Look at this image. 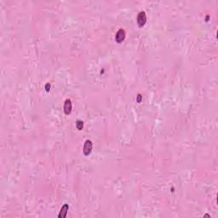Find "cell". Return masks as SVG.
Here are the masks:
<instances>
[{
	"label": "cell",
	"instance_id": "8",
	"mask_svg": "<svg viewBox=\"0 0 218 218\" xmlns=\"http://www.w3.org/2000/svg\"><path fill=\"white\" fill-rule=\"evenodd\" d=\"M136 101H137V102H141V95H138V96H137V99H136Z\"/></svg>",
	"mask_w": 218,
	"mask_h": 218
},
{
	"label": "cell",
	"instance_id": "1",
	"mask_svg": "<svg viewBox=\"0 0 218 218\" xmlns=\"http://www.w3.org/2000/svg\"><path fill=\"white\" fill-rule=\"evenodd\" d=\"M147 21V15L144 11H141L137 15V23L139 26H143Z\"/></svg>",
	"mask_w": 218,
	"mask_h": 218
},
{
	"label": "cell",
	"instance_id": "4",
	"mask_svg": "<svg viewBox=\"0 0 218 218\" xmlns=\"http://www.w3.org/2000/svg\"><path fill=\"white\" fill-rule=\"evenodd\" d=\"M72 109H73V107H72V102L71 100L69 99H66L64 103V112L66 114H70L72 113Z\"/></svg>",
	"mask_w": 218,
	"mask_h": 218
},
{
	"label": "cell",
	"instance_id": "6",
	"mask_svg": "<svg viewBox=\"0 0 218 218\" xmlns=\"http://www.w3.org/2000/svg\"><path fill=\"white\" fill-rule=\"evenodd\" d=\"M76 127H77L78 129L81 130L82 129L84 128V122L81 121V120H77V122H76Z\"/></svg>",
	"mask_w": 218,
	"mask_h": 218
},
{
	"label": "cell",
	"instance_id": "7",
	"mask_svg": "<svg viewBox=\"0 0 218 218\" xmlns=\"http://www.w3.org/2000/svg\"><path fill=\"white\" fill-rule=\"evenodd\" d=\"M45 90H47V91H49V90H51V84H45Z\"/></svg>",
	"mask_w": 218,
	"mask_h": 218
},
{
	"label": "cell",
	"instance_id": "5",
	"mask_svg": "<svg viewBox=\"0 0 218 218\" xmlns=\"http://www.w3.org/2000/svg\"><path fill=\"white\" fill-rule=\"evenodd\" d=\"M69 210V205L67 204H65L63 205V206L62 207L61 210H60V213L58 215V218H65L67 215V211Z\"/></svg>",
	"mask_w": 218,
	"mask_h": 218
},
{
	"label": "cell",
	"instance_id": "2",
	"mask_svg": "<svg viewBox=\"0 0 218 218\" xmlns=\"http://www.w3.org/2000/svg\"><path fill=\"white\" fill-rule=\"evenodd\" d=\"M92 147H93V144H92L91 141H90V140H86L85 142H84V149H83L84 154V155H89V154L91 153V151H92Z\"/></svg>",
	"mask_w": 218,
	"mask_h": 218
},
{
	"label": "cell",
	"instance_id": "3",
	"mask_svg": "<svg viewBox=\"0 0 218 218\" xmlns=\"http://www.w3.org/2000/svg\"><path fill=\"white\" fill-rule=\"evenodd\" d=\"M125 38V31L124 29H119L115 36V40L117 43H121Z\"/></svg>",
	"mask_w": 218,
	"mask_h": 218
}]
</instances>
